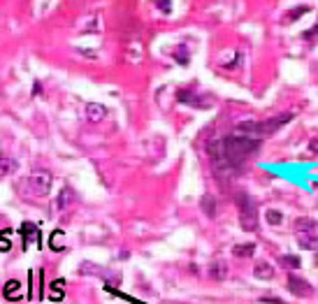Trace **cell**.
Segmentation results:
<instances>
[{"label":"cell","instance_id":"cell-17","mask_svg":"<svg viewBox=\"0 0 318 304\" xmlns=\"http://www.w3.org/2000/svg\"><path fill=\"white\" fill-rule=\"evenodd\" d=\"M9 239H12V233H9V230H2V239H0V251H2V253H7L9 246H12Z\"/></svg>","mask_w":318,"mask_h":304},{"label":"cell","instance_id":"cell-3","mask_svg":"<svg viewBox=\"0 0 318 304\" xmlns=\"http://www.w3.org/2000/svg\"><path fill=\"white\" fill-rule=\"evenodd\" d=\"M51 184H53V177L49 174V172H45V170L33 172V174L26 179L28 193H33V195H37V197H45L47 193L51 190Z\"/></svg>","mask_w":318,"mask_h":304},{"label":"cell","instance_id":"cell-5","mask_svg":"<svg viewBox=\"0 0 318 304\" xmlns=\"http://www.w3.org/2000/svg\"><path fill=\"white\" fill-rule=\"evenodd\" d=\"M286 286H288V290H291L293 295H297V297L314 295V286H311L307 279L297 277V274H291V277H288V281H286Z\"/></svg>","mask_w":318,"mask_h":304},{"label":"cell","instance_id":"cell-8","mask_svg":"<svg viewBox=\"0 0 318 304\" xmlns=\"http://www.w3.org/2000/svg\"><path fill=\"white\" fill-rule=\"evenodd\" d=\"M295 230L297 234H316V218H309V216H302L295 221Z\"/></svg>","mask_w":318,"mask_h":304},{"label":"cell","instance_id":"cell-18","mask_svg":"<svg viewBox=\"0 0 318 304\" xmlns=\"http://www.w3.org/2000/svg\"><path fill=\"white\" fill-rule=\"evenodd\" d=\"M70 200H72L70 188H63V190H61V197H58V209H65V202H70Z\"/></svg>","mask_w":318,"mask_h":304},{"label":"cell","instance_id":"cell-2","mask_svg":"<svg viewBox=\"0 0 318 304\" xmlns=\"http://www.w3.org/2000/svg\"><path fill=\"white\" fill-rule=\"evenodd\" d=\"M288 121H293L291 112H283L276 118H267V121H244V123H237L235 130L237 133H244V137H251V140H263L267 135L276 133L281 125H286Z\"/></svg>","mask_w":318,"mask_h":304},{"label":"cell","instance_id":"cell-4","mask_svg":"<svg viewBox=\"0 0 318 304\" xmlns=\"http://www.w3.org/2000/svg\"><path fill=\"white\" fill-rule=\"evenodd\" d=\"M239 221H242V228L246 233H253L258 228V214H256V205L251 197H242V211H239Z\"/></svg>","mask_w":318,"mask_h":304},{"label":"cell","instance_id":"cell-7","mask_svg":"<svg viewBox=\"0 0 318 304\" xmlns=\"http://www.w3.org/2000/svg\"><path fill=\"white\" fill-rule=\"evenodd\" d=\"M2 297L9 300V302L21 300V283H19L17 279H9L7 283H5V288H2Z\"/></svg>","mask_w":318,"mask_h":304},{"label":"cell","instance_id":"cell-13","mask_svg":"<svg viewBox=\"0 0 318 304\" xmlns=\"http://www.w3.org/2000/svg\"><path fill=\"white\" fill-rule=\"evenodd\" d=\"M232 253L237 256V258H251L253 253H256V244H237V246H232Z\"/></svg>","mask_w":318,"mask_h":304},{"label":"cell","instance_id":"cell-22","mask_svg":"<svg viewBox=\"0 0 318 304\" xmlns=\"http://www.w3.org/2000/svg\"><path fill=\"white\" fill-rule=\"evenodd\" d=\"M156 2H158V7H163V12H165V14H170V0H156Z\"/></svg>","mask_w":318,"mask_h":304},{"label":"cell","instance_id":"cell-16","mask_svg":"<svg viewBox=\"0 0 318 304\" xmlns=\"http://www.w3.org/2000/svg\"><path fill=\"white\" fill-rule=\"evenodd\" d=\"M281 265L286 269H297L302 262H300V258H297V256H283V258H281Z\"/></svg>","mask_w":318,"mask_h":304},{"label":"cell","instance_id":"cell-9","mask_svg":"<svg viewBox=\"0 0 318 304\" xmlns=\"http://www.w3.org/2000/svg\"><path fill=\"white\" fill-rule=\"evenodd\" d=\"M105 117H107V109L102 107V105H98V102H89V105H86V118H89V121L96 123V121H102Z\"/></svg>","mask_w":318,"mask_h":304},{"label":"cell","instance_id":"cell-14","mask_svg":"<svg viewBox=\"0 0 318 304\" xmlns=\"http://www.w3.org/2000/svg\"><path fill=\"white\" fill-rule=\"evenodd\" d=\"M21 233H24V242H30V239H35L37 242V228L35 225H30V223H24L21 225Z\"/></svg>","mask_w":318,"mask_h":304},{"label":"cell","instance_id":"cell-11","mask_svg":"<svg viewBox=\"0 0 318 304\" xmlns=\"http://www.w3.org/2000/svg\"><path fill=\"white\" fill-rule=\"evenodd\" d=\"M49 246H51V251H56V253L65 249V233H63L61 228L51 233V237H49Z\"/></svg>","mask_w":318,"mask_h":304},{"label":"cell","instance_id":"cell-19","mask_svg":"<svg viewBox=\"0 0 318 304\" xmlns=\"http://www.w3.org/2000/svg\"><path fill=\"white\" fill-rule=\"evenodd\" d=\"M267 221H269L272 225H279V223L283 221V216L279 214V211H274V209H269V211H267Z\"/></svg>","mask_w":318,"mask_h":304},{"label":"cell","instance_id":"cell-21","mask_svg":"<svg viewBox=\"0 0 318 304\" xmlns=\"http://www.w3.org/2000/svg\"><path fill=\"white\" fill-rule=\"evenodd\" d=\"M260 302H267V304H288V302H283V300H279V297H263Z\"/></svg>","mask_w":318,"mask_h":304},{"label":"cell","instance_id":"cell-15","mask_svg":"<svg viewBox=\"0 0 318 304\" xmlns=\"http://www.w3.org/2000/svg\"><path fill=\"white\" fill-rule=\"evenodd\" d=\"M300 244L302 249L316 251V234H300Z\"/></svg>","mask_w":318,"mask_h":304},{"label":"cell","instance_id":"cell-6","mask_svg":"<svg viewBox=\"0 0 318 304\" xmlns=\"http://www.w3.org/2000/svg\"><path fill=\"white\" fill-rule=\"evenodd\" d=\"M253 274H256L258 279H263V281H272L274 274H276V269H274L267 260H260V262L253 265Z\"/></svg>","mask_w":318,"mask_h":304},{"label":"cell","instance_id":"cell-20","mask_svg":"<svg viewBox=\"0 0 318 304\" xmlns=\"http://www.w3.org/2000/svg\"><path fill=\"white\" fill-rule=\"evenodd\" d=\"M202 205H204V211H207V216H214V214H216V211H214V205H212V197H209V195L202 200Z\"/></svg>","mask_w":318,"mask_h":304},{"label":"cell","instance_id":"cell-1","mask_svg":"<svg viewBox=\"0 0 318 304\" xmlns=\"http://www.w3.org/2000/svg\"><path fill=\"white\" fill-rule=\"evenodd\" d=\"M260 146V140H251V137H244V135H230L223 140V156H225V163L230 167L232 165H239L244 163Z\"/></svg>","mask_w":318,"mask_h":304},{"label":"cell","instance_id":"cell-10","mask_svg":"<svg viewBox=\"0 0 318 304\" xmlns=\"http://www.w3.org/2000/svg\"><path fill=\"white\" fill-rule=\"evenodd\" d=\"M209 277L216 279V281H223V279L228 277V265L223 262V260H216L209 265Z\"/></svg>","mask_w":318,"mask_h":304},{"label":"cell","instance_id":"cell-12","mask_svg":"<svg viewBox=\"0 0 318 304\" xmlns=\"http://www.w3.org/2000/svg\"><path fill=\"white\" fill-rule=\"evenodd\" d=\"M49 297H51L53 302H63V297H65V281H63V279H56L51 283Z\"/></svg>","mask_w":318,"mask_h":304}]
</instances>
